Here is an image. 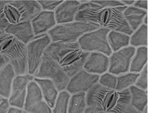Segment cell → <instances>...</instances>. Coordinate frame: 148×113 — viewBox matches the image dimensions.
Instances as JSON below:
<instances>
[{
  "instance_id": "obj_31",
  "label": "cell",
  "mask_w": 148,
  "mask_h": 113,
  "mask_svg": "<svg viewBox=\"0 0 148 113\" xmlns=\"http://www.w3.org/2000/svg\"><path fill=\"white\" fill-rule=\"evenodd\" d=\"M93 3L108 7H115L125 6V5L119 1H92Z\"/></svg>"
},
{
  "instance_id": "obj_8",
  "label": "cell",
  "mask_w": 148,
  "mask_h": 113,
  "mask_svg": "<svg viewBox=\"0 0 148 113\" xmlns=\"http://www.w3.org/2000/svg\"><path fill=\"white\" fill-rule=\"evenodd\" d=\"M110 30L99 28L86 33L77 41L81 49L87 52H98L110 56L112 50L109 45L108 35Z\"/></svg>"
},
{
  "instance_id": "obj_13",
  "label": "cell",
  "mask_w": 148,
  "mask_h": 113,
  "mask_svg": "<svg viewBox=\"0 0 148 113\" xmlns=\"http://www.w3.org/2000/svg\"><path fill=\"white\" fill-rule=\"evenodd\" d=\"M34 78V76L28 74L15 76L12 84L10 95L8 99L10 107L21 109L24 108L28 86Z\"/></svg>"
},
{
  "instance_id": "obj_35",
  "label": "cell",
  "mask_w": 148,
  "mask_h": 113,
  "mask_svg": "<svg viewBox=\"0 0 148 113\" xmlns=\"http://www.w3.org/2000/svg\"><path fill=\"white\" fill-rule=\"evenodd\" d=\"M10 35L5 33V31L0 29V46Z\"/></svg>"
},
{
  "instance_id": "obj_28",
  "label": "cell",
  "mask_w": 148,
  "mask_h": 113,
  "mask_svg": "<svg viewBox=\"0 0 148 113\" xmlns=\"http://www.w3.org/2000/svg\"><path fill=\"white\" fill-rule=\"evenodd\" d=\"M98 83L103 87L110 89H115L117 77L110 73H105L100 76Z\"/></svg>"
},
{
  "instance_id": "obj_12",
  "label": "cell",
  "mask_w": 148,
  "mask_h": 113,
  "mask_svg": "<svg viewBox=\"0 0 148 113\" xmlns=\"http://www.w3.org/2000/svg\"><path fill=\"white\" fill-rule=\"evenodd\" d=\"M100 76L88 72L83 69L70 78L66 90L71 95L86 93L98 83Z\"/></svg>"
},
{
  "instance_id": "obj_42",
  "label": "cell",
  "mask_w": 148,
  "mask_h": 113,
  "mask_svg": "<svg viewBox=\"0 0 148 113\" xmlns=\"http://www.w3.org/2000/svg\"><path fill=\"white\" fill-rule=\"evenodd\" d=\"M23 113H28L24 111H24H23Z\"/></svg>"
},
{
  "instance_id": "obj_15",
  "label": "cell",
  "mask_w": 148,
  "mask_h": 113,
  "mask_svg": "<svg viewBox=\"0 0 148 113\" xmlns=\"http://www.w3.org/2000/svg\"><path fill=\"white\" fill-rule=\"evenodd\" d=\"M81 4L77 1H63L54 12L57 24L74 22Z\"/></svg>"
},
{
  "instance_id": "obj_38",
  "label": "cell",
  "mask_w": 148,
  "mask_h": 113,
  "mask_svg": "<svg viewBox=\"0 0 148 113\" xmlns=\"http://www.w3.org/2000/svg\"><path fill=\"white\" fill-rule=\"evenodd\" d=\"M135 1H121V2L124 4L125 5H132L134 4Z\"/></svg>"
},
{
  "instance_id": "obj_20",
  "label": "cell",
  "mask_w": 148,
  "mask_h": 113,
  "mask_svg": "<svg viewBox=\"0 0 148 113\" xmlns=\"http://www.w3.org/2000/svg\"><path fill=\"white\" fill-rule=\"evenodd\" d=\"M147 15V11L134 6L127 7L123 12L125 19L133 32L142 24Z\"/></svg>"
},
{
  "instance_id": "obj_11",
  "label": "cell",
  "mask_w": 148,
  "mask_h": 113,
  "mask_svg": "<svg viewBox=\"0 0 148 113\" xmlns=\"http://www.w3.org/2000/svg\"><path fill=\"white\" fill-rule=\"evenodd\" d=\"M133 46H128L114 52L110 56L109 72L114 75L126 74L136 52Z\"/></svg>"
},
{
  "instance_id": "obj_41",
  "label": "cell",
  "mask_w": 148,
  "mask_h": 113,
  "mask_svg": "<svg viewBox=\"0 0 148 113\" xmlns=\"http://www.w3.org/2000/svg\"><path fill=\"white\" fill-rule=\"evenodd\" d=\"M3 98H3V97L0 96V102L2 101V100H3Z\"/></svg>"
},
{
  "instance_id": "obj_23",
  "label": "cell",
  "mask_w": 148,
  "mask_h": 113,
  "mask_svg": "<svg viewBox=\"0 0 148 113\" xmlns=\"http://www.w3.org/2000/svg\"><path fill=\"white\" fill-rule=\"evenodd\" d=\"M130 64V72L139 73L146 65L148 60V49L147 46L138 48Z\"/></svg>"
},
{
  "instance_id": "obj_39",
  "label": "cell",
  "mask_w": 148,
  "mask_h": 113,
  "mask_svg": "<svg viewBox=\"0 0 148 113\" xmlns=\"http://www.w3.org/2000/svg\"><path fill=\"white\" fill-rule=\"evenodd\" d=\"M143 22H144L145 25H147L148 24V18H147V15L146 16H145V17L144 18V19H143Z\"/></svg>"
},
{
  "instance_id": "obj_5",
  "label": "cell",
  "mask_w": 148,
  "mask_h": 113,
  "mask_svg": "<svg viewBox=\"0 0 148 113\" xmlns=\"http://www.w3.org/2000/svg\"><path fill=\"white\" fill-rule=\"evenodd\" d=\"M99 29L89 23L74 21L57 24L47 34L52 42L73 43L77 42L79 38L86 33Z\"/></svg>"
},
{
  "instance_id": "obj_24",
  "label": "cell",
  "mask_w": 148,
  "mask_h": 113,
  "mask_svg": "<svg viewBox=\"0 0 148 113\" xmlns=\"http://www.w3.org/2000/svg\"><path fill=\"white\" fill-rule=\"evenodd\" d=\"M86 108V93L74 94L71 96L67 113H84Z\"/></svg>"
},
{
  "instance_id": "obj_2",
  "label": "cell",
  "mask_w": 148,
  "mask_h": 113,
  "mask_svg": "<svg viewBox=\"0 0 148 113\" xmlns=\"http://www.w3.org/2000/svg\"><path fill=\"white\" fill-rule=\"evenodd\" d=\"M87 107L103 113H141L131 105L129 88L123 91L106 88L99 83L86 93Z\"/></svg>"
},
{
  "instance_id": "obj_16",
  "label": "cell",
  "mask_w": 148,
  "mask_h": 113,
  "mask_svg": "<svg viewBox=\"0 0 148 113\" xmlns=\"http://www.w3.org/2000/svg\"><path fill=\"white\" fill-rule=\"evenodd\" d=\"M109 65L110 59L107 56L98 52H92L88 56L83 69L88 72L99 75L107 71Z\"/></svg>"
},
{
  "instance_id": "obj_36",
  "label": "cell",
  "mask_w": 148,
  "mask_h": 113,
  "mask_svg": "<svg viewBox=\"0 0 148 113\" xmlns=\"http://www.w3.org/2000/svg\"><path fill=\"white\" fill-rule=\"evenodd\" d=\"M84 113H103L102 112L92 107H87Z\"/></svg>"
},
{
  "instance_id": "obj_17",
  "label": "cell",
  "mask_w": 148,
  "mask_h": 113,
  "mask_svg": "<svg viewBox=\"0 0 148 113\" xmlns=\"http://www.w3.org/2000/svg\"><path fill=\"white\" fill-rule=\"evenodd\" d=\"M5 32L27 45L35 37L31 21H26L6 28Z\"/></svg>"
},
{
  "instance_id": "obj_6",
  "label": "cell",
  "mask_w": 148,
  "mask_h": 113,
  "mask_svg": "<svg viewBox=\"0 0 148 113\" xmlns=\"http://www.w3.org/2000/svg\"><path fill=\"white\" fill-rule=\"evenodd\" d=\"M0 52L8 59L16 75L27 74L26 45L10 35L0 46Z\"/></svg>"
},
{
  "instance_id": "obj_34",
  "label": "cell",
  "mask_w": 148,
  "mask_h": 113,
  "mask_svg": "<svg viewBox=\"0 0 148 113\" xmlns=\"http://www.w3.org/2000/svg\"><path fill=\"white\" fill-rule=\"evenodd\" d=\"M9 63L10 61L7 57L0 52V71Z\"/></svg>"
},
{
  "instance_id": "obj_37",
  "label": "cell",
  "mask_w": 148,
  "mask_h": 113,
  "mask_svg": "<svg viewBox=\"0 0 148 113\" xmlns=\"http://www.w3.org/2000/svg\"><path fill=\"white\" fill-rule=\"evenodd\" d=\"M23 111L24 110L23 109L10 107L8 113H23Z\"/></svg>"
},
{
  "instance_id": "obj_18",
  "label": "cell",
  "mask_w": 148,
  "mask_h": 113,
  "mask_svg": "<svg viewBox=\"0 0 148 113\" xmlns=\"http://www.w3.org/2000/svg\"><path fill=\"white\" fill-rule=\"evenodd\" d=\"M34 80L40 87L43 98L51 108L54 107L59 92L52 80L34 77Z\"/></svg>"
},
{
  "instance_id": "obj_40",
  "label": "cell",
  "mask_w": 148,
  "mask_h": 113,
  "mask_svg": "<svg viewBox=\"0 0 148 113\" xmlns=\"http://www.w3.org/2000/svg\"><path fill=\"white\" fill-rule=\"evenodd\" d=\"M141 113H148V106L146 107L144 110Z\"/></svg>"
},
{
  "instance_id": "obj_3",
  "label": "cell",
  "mask_w": 148,
  "mask_h": 113,
  "mask_svg": "<svg viewBox=\"0 0 148 113\" xmlns=\"http://www.w3.org/2000/svg\"><path fill=\"white\" fill-rule=\"evenodd\" d=\"M45 54L54 59L71 78L83 69L90 52L82 50L77 42H52Z\"/></svg>"
},
{
  "instance_id": "obj_4",
  "label": "cell",
  "mask_w": 148,
  "mask_h": 113,
  "mask_svg": "<svg viewBox=\"0 0 148 113\" xmlns=\"http://www.w3.org/2000/svg\"><path fill=\"white\" fill-rule=\"evenodd\" d=\"M37 1H2L0 4V29L31 21L41 11Z\"/></svg>"
},
{
  "instance_id": "obj_22",
  "label": "cell",
  "mask_w": 148,
  "mask_h": 113,
  "mask_svg": "<svg viewBox=\"0 0 148 113\" xmlns=\"http://www.w3.org/2000/svg\"><path fill=\"white\" fill-rule=\"evenodd\" d=\"M108 40L111 49L116 52L127 47L130 44V37L124 33L111 31L108 34Z\"/></svg>"
},
{
  "instance_id": "obj_27",
  "label": "cell",
  "mask_w": 148,
  "mask_h": 113,
  "mask_svg": "<svg viewBox=\"0 0 148 113\" xmlns=\"http://www.w3.org/2000/svg\"><path fill=\"white\" fill-rule=\"evenodd\" d=\"M140 73L131 72L118 76L115 89L121 91L129 88L134 85Z\"/></svg>"
},
{
  "instance_id": "obj_25",
  "label": "cell",
  "mask_w": 148,
  "mask_h": 113,
  "mask_svg": "<svg viewBox=\"0 0 148 113\" xmlns=\"http://www.w3.org/2000/svg\"><path fill=\"white\" fill-rule=\"evenodd\" d=\"M71 95L66 90L59 92L52 113H67Z\"/></svg>"
},
{
  "instance_id": "obj_32",
  "label": "cell",
  "mask_w": 148,
  "mask_h": 113,
  "mask_svg": "<svg viewBox=\"0 0 148 113\" xmlns=\"http://www.w3.org/2000/svg\"><path fill=\"white\" fill-rule=\"evenodd\" d=\"M10 107L8 99L3 98L0 102V113H8Z\"/></svg>"
},
{
  "instance_id": "obj_1",
  "label": "cell",
  "mask_w": 148,
  "mask_h": 113,
  "mask_svg": "<svg viewBox=\"0 0 148 113\" xmlns=\"http://www.w3.org/2000/svg\"><path fill=\"white\" fill-rule=\"evenodd\" d=\"M81 3L74 21L89 23L99 28L121 32L129 36L134 32L123 17L126 5L108 7L92 1Z\"/></svg>"
},
{
  "instance_id": "obj_9",
  "label": "cell",
  "mask_w": 148,
  "mask_h": 113,
  "mask_svg": "<svg viewBox=\"0 0 148 113\" xmlns=\"http://www.w3.org/2000/svg\"><path fill=\"white\" fill-rule=\"evenodd\" d=\"M52 43L47 34L35 36L26 45L27 74L34 76L42 63L45 51Z\"/></svg>"
},
{
  "instance_id": "obj_33",
  "label": "cell",
  "mask_w": 148,
  "mask_h": 113,
  "mask_svg": "<svg viewBox=\"0 0 148 113\" xmlns=\"http://www.w3.org/2000/svg\"><path fill=\"white\" fill-rule=\"evenodd\" d=\"M133 5H134V7L137 8L147 11L148 9V1H136Z\"/></svg>"
},
{
  "instance_id": "obj_26",
  "label": "cell",
  "mask_w": 148,
  "mask_h": 113,
  "mask_svg": "<svg viewBox=\"0 0 148 113\" xmlns=\"http://www.w3.org/2000/svg\"><path fill=\"white\" fill-rule=\"evenodd\" d=\"M130 44L134 47L147 46L148 45L147 25L142 24L131 36Z\"/></svg>"
},
{
  "instance_id": "obj_7",
  "label": "cell",
  "mask_w": 148,
  "mask_h": 113,
  "mask_svg": "<svg viewBox=\"0 0 148 113\" xmlns=\"http://www.w3.org/2000/svg\"><path fill=\"white\" fill-rule=\"evenodd\" d=\"M34 76L51 80L59 92L65 90L71 78L54 59L45 54Z\"/></svg>"
},
{
  "instance_id": "obj_14",
  "label": "cell",
  "mask_w": 148,
  "mask_h": 113,
  "mask_svg": "<svg viewBox=\"0 0 148 113\" xmlns=\"http://www.w3.org/2000/svg\"><path fill=\"white\" fill-rule=\"evenodd\" d=\"M35 36L47 34L57 25L54 12L41 11L31 21Z\"/></svg>"
},
{
  "instance_id": "obj_29",
  "label": "cell",
  "mask_w": 148,
  "mask_h": 113,
  "mask_svg": "<svg viewBox=\"0 0 148 113\" xmlns=\"http://www.w3.org/2000/svg\"><path fill=\"white\" fill-rule=\"evenodd\" d=\"M134 86L144 90H147L148 88V67L146 65L141 71V74L136 82Z\"/></svg>"
},
{
  "instance_id": "obj_30",
  "label": "cell",
  "mask_w": 148,
  "mask_h": 113,
  "mask_svg": "<svg viewBox=\"0 0 148 113\" xmlns=\"http://www.w3.org/2000/svg\"><path fill=\"white\" fill-rule=\"evenodd\" d=\"M42 11L54 12L63 1H37Z\"/></svg>"
},
{
  "instance_id": "obj_10",
  "label": "cell",
  "mask_w": 148,
  "mask_h": 113,
  "mask_svg": "<svg viewBox=\"0 0 148 113\" xmlns=\"http://www.w3.org/2000/svg\"><path fill=\"white\" fill-rule=\"evenodd\" d=\"M23 108L28 113H52V108L44 99L40 87L34 80L28 86Z\"/></svg>"
},
{
  "instance_id": "obj_43",
  "label": "cell",
  "mask_w": 148,
  "mask_h": 113,
  "mask_svg": "<svg viewBox=\"0 0 148 113\" xmlns=\"http://www.w3.org/2000/svg\"><path fill=\"white\" fill-rule=\"evenodd\" d=\"M2 1H0V4H1V3Z\"/></svg>"
},
{
  "instance_id": "obj_21",
  "label": "cell",
  "mask_w": 148,
  "mask_h": 113,
  "mask_svg": "<svg viewBox=\"0 0 148 113\" xmlns=\"http://www.w3.org/2000/svg\"><path fill=\"white\" fill-rule=\"evenodd\" d=\"M132 107L142 113L148 106L147 90L141 89L133 85L129 88Z\"/></svg>"
},
{
  "instance_id": "obj_19",
  "label": "cell",
  "mask_w": 148,
  "mask_h": 113,
  "mask_svg": "<svg viewBox=\"0 0 148 113\" xmlns=\"http://www.w3.org/2000/svg\"><path fill=\"white\" fill-rule=\"evenodd\" d=\"M16 76L10 63L0 71V96L3 98H9L13 80Z\"/></svg>"
}]
</instances>
